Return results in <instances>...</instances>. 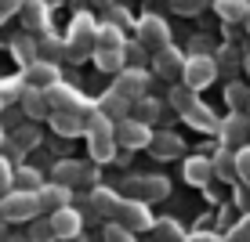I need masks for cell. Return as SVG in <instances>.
Instances as JSON below:
<instances>
[{"mask_svg":"<svg viewBox=\"0 0 250 242\" xmlns=\"http://www.w3.org/2000/svg\"><path fill=\"white\" fill-rule=\"evenodd\" d=\"M116 224H124L127 231H145V228H152V217L138 199H124V210H120Z\"/></svg>","mask_w":250,"mask_h":242,"instance_id":"4fadbf2b","label":"cell"},{"mask_svg":"<svg viewBox=\"0 0 250 242\" xmlns=\"http://www.w3.org/2000/svg\"><path fill=\"white\" fill-rule=\"evenodd\" d=\"M124 199L127 195H116L113 188H94V192L87 195V206L98 217H109V221H116L120 217V210H124Z\"/></svg>","mask_w":250,"mask_h":242,"instance_id":"9c48e42d","label":"cell"},{"mask_svg":"<svg viewBox=\"0 0 250 242\" xmlns=\"http://www.w3.org/2000/svg\"><path fill=\"white\" fill-rule=\"evenodd\" d=\"M91 181H94V170L83 167V163H76V159H65V163H58V167H55V185H62V188L91 185Z\"/></svg>","mask_w":250,"mask_h":242,"instance_id":"8fae6325","label":"cell"},{"mask_svg":"<svg viewBox=\"0 0 250 242\" xmlns=\"http://www.w3.org/2000/svg\"><path fill=\"white\" fill-rule=\"evenodd\" d=\"M236 163H239V177L250 185V149H239L236 152Z\"/></svg>","mask_w":250,"mask_h":242,"instance_id":"ee69618b","label":"cell"},{"mask_svg":"<svg viewBox=\"0 0 250 242\" xmlns=\"http://www.w3.org/2000/svg\"><path fill=\"white\" fill-rule=\"evenodd\" d=\"M243 25H247V37H250V15H247V22H243Z\"/></svg>","mask_w":250,"mask_h":242,"instance_id":"681fc988","label":"cell"},{"mask_svg":"<svg viewBox=\"0 0 250 242\" xmlns=\"http://www.w3.org/2000/svg\"><path fill=\"white\" fill-rule=\"evenodd\" d=\"M0 210H4L7 224L11 221H33L44 206H40V195H29V192H11L0 199Z\"/></svg>","mask_w":250,"mask_h":242,"instance_id":"277c9868","label":"cell"},{"mask_svg":"<svg viewBox=\"0 0 250 242\" xmlns=\"http://www.w3.org/2000/svg\"><path fill=\"white\" fill-rule=\"evenodd\" d=\"M98 29L102 25H94V19L87 11L76 15L73 25H69V62H83L87 55H94V47H98Z\"/></svg>","mask_w":250,"mask_h":242,"instance_id":"6da1fadb","label":"cell"},{"mask_svg":"<svg viewBox=\"0 0 250 242\" xmlns=\"http://www.w3.org/2000/svg\"><path fill=\"white\" fill-rule=\"evenodd\" d=\"M0 22H4V15H0Z\"/></svg>","mask_w":250,"mask_h":242,"instance_id":"db71d44e","label":"cell"},{"mask_svg":"<svg viewBox=\"0 0 250 242\" xmlns=\"http://www.w3.org/2000/svg\"><path fill=\"white\" fill-rule=\"evenodd\" d=\"M58 58H69V44H62V40H55V37H44L40 40V62L55 65Z\"/></svg>","mask_w":250,"mask_h":242,"instance_id":"f546056e","label":"cell"},{"mask_svg":"<svg viewBox=\"0 0 250 242\" xmlns=\"http://www.w3.org/2000/svg\"><path fill=\"white\" fill-rule=\"evenodd\" d=\"M105 22H109V25H116V29H124V25L131 22V15H127L124 7H113V11H105Z\"/></svg>","mask_w":250,"mask_h":242,"instance_id":"b9f144b4","label":"cell"},{"mask_svg":"<svg viewBox=\"0 0 250 242\" xmlns=\"http://www.w3.org/2000/svg\"><path fill=\"white\" fill-rule=\"evenodd\" d=\"M87 149L98 163H105V159L116 155V123H109L102 112H94L87 119Z\"/></svg>","mask_w":250,"mask_h":242,"instance_id":"7a4b0ae2","label":"cell"},{"mask_svg":"<svg viewBox=\"0 0 250 242\" xmlns=\"http://www.w3.org/2000/svg\"><path fill=\"white\" fill-rule=\"evenodd\" d=\"M243 65H247V73H250V47L243 51Z\"/></svg>","mask_w":250,"mask_h":242,"instance_id":"7dc6e473","label":"cell"},{"mask_svg":"<svg viewBox=\"0 0 250 242\" xmlns=\"http://www.w3.org/2000/svg\"><path fill=\"white\" fill-rule=\"evenodd\" d=\"M22 22H25V29H44L47 25V4L44 0H29V4L22 7Z\"/></svg>","mask_w":250,"mask_h":242,"instance_id":"4316f807","label":"cell"},{"mask_svg":"<svg viewBox=\"0 0 250 242\" xmlns=\"http://www.w3.org/2000/svg\"><path fill=\"white\" fill-rule=\"evenodd\" d=\"M225 101L232 112H243V116H250V83L243 80H232L229 91H225Z\"/></svg>","mask_w":250,"mask_h":242,"instance_id":"44dd1931","label":"cell"},{"mask_svg":"<svg viewBox=\"0 0 250 242\" xmlns=\"http://www.w3.org/2000/svg\"><path fill=\"white\" fill-rule=\"evenodd\" d=\"M69 188H62V185H44V192H40V206L44 210H51V213H58V210H69Z\"/></svg>","mask_w":250,"mask_h":242,"instance_id":"7402d4cb","label":"cell"},{"mask_svg":"<svg viewBox=\"0 0 250 242\" xmlns=\"http://www.w3.org/2000/svg\"><path fill=\"white\" fill-rule=\"evenodd\" d=\"M98 47L102 51H124V29H116V25H109V22H102V29H98ZM94 47V51H98Z\"/></svg>","mask_w":250,"mask_h":242,"instance_id":"83f0119b","label":"cell"},{"mask_svg":"<svg viewBox=\"0 0 250 242\" xmlns=\"http://www.w3.org/2000/svg\"><path fill=\"white\" fill-rule=\"evenodd\" d=\"M138 44L142 47H152V55L163 47H170V25L160 19V15H142L138 22Z\"/></svg>","mask_w":250,"mask_h":242,"instance_id":"3957f363","label":"cell"},{"mask_svg":"<svg viewBox=\"0 0 250 242\" xmlns=\"http://www.w3.org/2000/svg\"><path fill=\"white\" fill-rule=\"evenodd\" d=\"M11 51H15V58H19V62H25V69L40 62V58H37V51H40V44H33L29 37H19V40H15V44H11Z\"/></svg>","mask_w":250,"mask_h":242,"instance_id":"d6a6232c","label":"cell"},{"mask_svg":"<svg viewBox=\"0 0 250 242\" xmlns=\"http://www.w3.org/2000/svg\"><path fill=\"white\" fill-rule=\"evenodd\" d=\"M94 109H98L109 123H124V119H131V105H127L116 91H105V94L98 98V105H94Z\"/></svg>","mask_w":250,"mask_h":242,"instance_id":"2e32d148","label":"cell"},{"mask_svg":"<svg viewBox=\"0 0 250 242\" xmlns=\"http://www.w3.org/2000/svg\"><path fill=\"white\" fill-rule=\"evenodd\" d=\"M7 242H22V239H7Z\"/></svg>","mask_w":250,"mask_h":242,"instance_id":"816d5d0a","label":"cell"},{"mask_svg":"<svg viewBox=\"0 0 250 242\" xmlns=\"http://www.w3.org/2000/svg\"><path fill=\"white\" fill-rule=\"evenodd\" d=\"M185 242H225V239L210 235V231H200V235H192V239H185Z\"/></svg>","mask_w":250,"mask_h":242,"instance_id":"f6af8a7d","label":"cell"},{"mask_svg":"<svg viewBox=\"0 0 250 242\" xmlns=\"http://www.w3.org/2000/svg\"><path fill=\"white\" fill-rule=\"evenodd\" d=\"M214 11H218V19H221V22L239 25V22H247L250 4H247V0H214Z\"/></svg>","mask_w":250,"mask_h":242,"instance_id":"ac0fdd59","label":"cell"},{"mask_svg":"<svg viewBox=\"0 0 250 242\" xmlns=\"http://www.w3.org/2000/svg\"><path fill=\"white\" fill-rule=\"evenodd\" d=\"M0 145H4V127H0Z\"/></svg>","mask_w":250,"mask_h":242,"instance_id":"f907efd6","label":"cell"},{"mask_svg":"<svg viewBox=\"0 0 250 242\" xmlns=\"http://www.w3.org/2000/svg\"><path fill=\"white\" fill-rule=\"evenodd\" d=\"M214 174H218L221 181H236L239 177V163H236V152L232 149H221L218 155H214Z\"/></svg>","mask_w":250,"mask_h":242,"instance_id":"484cf974","label":"cell"},{"mask_svg":"<svg viewBox=\"0 0 250 242\" xmlns=\"http://www.w3.org/2000/svg\"><path fill=\"white\" fill-rule=\"evenodd\" d=\"M210 177H214V159H207V155L185 159V181L188 185H207Z\"/></svg>","mask_w":250,"mask_h":242,"instance_id":"d6986e66","label":"cell"},{"mask_svg":"<svg viewBox=\"0 0 250 242\" xmlns=\"http://www.w3.org/2000/svg\"><path fill=\"white\" fill-rule=\"evenodd\" d=\"M145 87H149V73H145V69H131V65H127L124 73L116 76V83H113V91L127 101V105H138V101L145 98Z\"/></svg>","mask_w":250,"mask_h":242,"instance_id":"5b68a950","label":"cell"},{"mask_svg":"<svg viewBox=\"0 0 250 242\" xmlns=\"http://www.w3.org/2000/svg\"><path fill=\"white\" fill-rule=\"evenodd\" d=\"M25 4H29V0H0V15H4V19H11V15H22Z\"/></svg>","mask_w":250,"mask_h":242,"instance_id":"7bdbcfd3","label":"cell"},{"mask_svg":"<svg viewBox=\"0 0 250 242\" xmlns=\"http://www.w3.org/2000/svg\"><path fill=\"white\" fill-rule=\"evenodd\" d=\"M0 109H4V98H0Z\"/></svg>","mask_w":250,"mask_h":242,"instance_id":"f5cc1de1","label":"cell"},{"mask_svg":"<svg viewBox=\"0 0 250 242\" xmlns=\"http://www.w3.org/2000/svg\"><path fill=\"white\" fill-rule=\"evenodd\" d=\"M196 101H200V98H196V91H192V87H185V83L170 87V105H174L178 112H182V116H185V112L196 105Z\"/></svg>","mask_w":250,"mask_h":242,"instance_id":"836d02e7","label":"cell"},{"mask_svg":"<svg viewBox=\"0 0 250 242\" xmlns=\"http://www.w3.org/2000/svg\"><path fill=\"white\" fill-rule=\"evenodd\" d=\"M225 242H250V217H243V221H239L236 228H232L229 235H225Z\"/></svg>","mask_w":250,"mask_h":242,"instance_id":"ab89813d","label":"cell"},{"mask_svg":"<svg viewBox=\"0 0 250 242\" xmlns=\"http://www.w3.org/2000/svg\"><path fill=\"white\" fill-rule=\"evenodd\" d=\"M214 62H218V73H225V76H232L239 69V62H243V55H239L232 44H225V47H218V55H214Z\"/></svg>","mask_w":250,"mask_h":242,"instance_id":"1f68e13d","label":"cell"},{"mask_svg":"<svg viewBox=\"0 0 250 242\" xmlns=\"http://www.w3.org/2000/svg\"><path fill=\"white\" fill-rule=\"evenodd\" d=\"M91 7H102V11H113L116 0H91Z\"/></svg>","mask_w":250,"mask_h":242,"instance_id":"bcb514c9","label":"cell"},{"mask_svg":"<svg viewBox=\"0 0 250 242\" xmlns=\"http://www.w3.org/2000/svg\"><path fill=\"white\" fill-rule=\"evenodd\" d=\"M22 112L29 119H51L55 112H51V101H47V94L44 91H33V87H25V98H22Z\"/></svg>","mask_w":250,"mask_h":242,"instance_id":"e0dca14e","label":"cell"},{"mask_svg":"<svg viewBox=\"0 0 250 242\" xmlns=\"http://www.w3.org/2000/svg\"><path fill=\"white\" fill-rule=\"evenodd\" d=\"M51 228H55V235L58 239H65V242H73L76 235H80V228H83V217H80V210H58V213H51Z\"/></svg>","mask_w":250,"mask_h":242,"instance_id":"9a60e30c","label":"cell"},{"mask_svg":"<svg viewBox=\"0 0 250 242\" xmlns=\"http://www.w3.org/2000/svg\"><path fill=\"white\" fill-rule=\"evenodd\" d=\"M29 239H33V242H55L58 235H55V228H51V217L33 224V228H29Z\"/></svg>","mask_w":250,"mask_h":242,"instance_id":"8d00e7d4","label":"cell"},{"mask_svg":"<svg viewBox=\"0 0 250 242\" xmlns=\"http://www.w3.org/2000/svg\"><path fill=\"white\" fill-rule=\"evenodd\" d=\"M149 152L156 155V159H174V155H182V137H178V134H170V130H163V134L152 137Z\"/></svg>","mask_w":250,"mask_h":242,"instance_id":"ffe728a7","label":"cell"},{"mask_svg":"<svg viewBox=\"0 0 250 242\" xmlns=\"http://www.w3.org/2000/svg\"><path fill=\"white\" fill-rule=\"evenodd\" d=\"M214 76H218V62H214L210 55H192V58L185 62L182 83H185V87H192V91H203Z\"/></svg>","mask_w":250,"mask_h":242,"instance_id":"8992f818","label":"cell"},{"mask_svg":"<svg viewBox=\"0 0 250 242\" xmlns=\"http://www.w3.org/2000/svg\"><path fill=\"white\" fill-rule=\"evenodd\" d=\"M105 242H134V231H127L124 224L109 221V224H105Z\"/></svg>","mask_w":250,"mask_h":242,"instance_id":"74e56055","label":"cell"},{"mask_svg":"<svg viewBox=\"0 0 250 242\" xmlns=\"http://www.w3.org/2000/svg\"><path fill=\"white\" fill-rule=\"evenodd\" d=\"M15 152H29V149H37V130L33 127H22V130H15Z\"/></svg>","mask_w":250,"mask_h":242,"instance_id":"d590c367","label":"cell"},{"mask_svg":"<svg viewBox=\"0 0 250 242\" xmlns=\"http://www.w3.org/2000/svg\"><path fill=\"white\" fill-rule=\"evenodd\" d=\"M185 119H188V123H192V127H200V130H221V119L214 116V112L207 109L203 101H196V105H192V109L185 112Z\"/></svg>","mask_w":250,"mask_h":242,"instance_id":"cb8c5ba5","label":"cell"},{"mask_svg":"<svg viewBox=\"0 0 250 242\" xmlns=\"http://www.w3.org/2000/svg\"><path fill=\"white\" fill-rule=\"evenodd\" d=\"M15 192H29V195H40L44 192V181L33 167H19L15 170Z\"/></svg>","mask_w":250,"mask_h":242,"instance_id":"d4e9b609","label":"cell"},{"mask_svg":"<svg viewBox=\"0 0 250 242\" xmlns=\"http://www.w3.org/2000/svg\"><path fill=\"white\" fill-rule=\"evenodd\" d=\"M163 116V109H160V101H152V98H142L138 105H131V119H138V123H145L149 127L152 119H160Z\"/></svg>","mask_w":250,"mask_h":242,"instance_id":"4dcf8cb0","label":"cell"},{"mask_svg":"<svg viewBox=\"0 0 250 242\" xmlns=\"http://www.w3.org/2000/svg\"><path fill=\"white\" fill-rule=\"evenodd\" d=\"M15 170H19V167H11V163L0 155V199L15 192Z\"/></svg>","mask_w":250,"mask_h":242,"instance_id":"e575fe53","label":"cell"},{"mask_svg":"<svg viewBox=\"0 0 250 242\" xmlns=\"http://www.w3.org/2000/svg\"><path fill=\"white\" fill-rule=\"evenodd\" d=\"M124 62H127V55H124V51H94V65H98V69H105V73H124Z\"/></svg>","mask_w":250,"mask_h":242,"instance_id":"f1b7e54d","label":"cell"},{"mask_svg":"<svg viewBox=\"0 0 250 242\" xmlns=\"http://www.w3.org/2000/svg\"><path fill=\"white\" fill-rule=\"evenodd\" d=\"M170 7H174L178 15H200L207 7V0H170Z\"/></svg>","mask_w":250,"mask_h":242,"instance_id":"f35d334b","label":"cell"},{"mask_svg":"<svg viewBox=\"0 0 250 242\" xmlns=\"http://www.w3.org/2000/svg\"><path fill=\"white\" fill-rule=\"evenodd\" d=\"M185 62H188V58H185V55H182V51H178L174 44L152 55V69H156V73L163 76V80H182V73H185Z\"/></svg>","mask_w":250,"mask_h":242,"instance_id":"ba28073f","label":"cell"},{"mask_svg":"<svg viewBox=\"0 0 250 242\" xmlns=\"http://www.w3.org/2000/svg\"><path fill=\"white\" fill-rule=\"evenodd\" d=\"M247 4H250V0H247Z\"/></svg>","mask_w":250,"mask_h":242,"instance_id":"11a10c76","label":"cell"},{"mask_svg":"<svg viewBox=\"0 0 250 242\" xmlns=\"http://www.w3.org/2000/svg\"><path fill=\"white\" fill-rule=\"evenodd\" d=\"M124 55H127V62H131V69H142V58H145V47L142 44H127Z\"/></svg>","mask_w":250,"mask_h":242,"instance_id":"60d3db41","label":"cell"},{"mask_svg":"<svg viewBox=\"0 0 250 242\" xmlns=\"http://www.w3.org/2000/svg\"><path fill=\"white\" fill-rule=\"evenodd\" d=\"M51 127H55L62 137H76L80 130H87V119L73 116V112H55V116H51Z\"/></svg>","mask_w":250,"mask_h":242,"instance_id":"603a6c76","label":"cell"},{"mask_svg":"<svg viewBox=\"0 0 250 242\" xmlns=\"http://www.w3.org/2000/svg\"><path fill=\"white\" fill-rule=\"evenodd\" d=\"M218 134L225 137L229 149H236V145L247 149V141H250V116H243V112H229V119H221Z\"/></svg>","mask_w":250,"mask_h":242,"instance_id":"30bf717a","label":"cell"},{"mask_svg":"<svg viewBox=\"0 0 250 242\" xmlns=\"http://www.w3.org/2000/svg\"><path fill=\"white\" fill-rule=\"evenodd\" d=\"M4 224H7V217H4V210H0V231H4Z\"/></svg>","mask_w":250,"mask_h":242,"instance_id":"c3c4849f","label":"cell"},{"mask_svg":"<svg viewBox=\"0 0 250 242\" xmlns=\"http://www.w3.org/2000/svg\"><path fill=\"white\" fill-rule=\"evenodd\" d=\"M22 80H25V87H33V91H51V87H58V65H47V62H37V65H29L22 73Z\"/></svg>","mask_w":250,"mask_h":242,"instance_id":"7c38bea8","label":"cell"},{"mask_svg":"<svg viewBox=\"0 0 250 242\" xmlns=\"http://www.w3.org/2000/svg\"><path fill=\"white\" fill-rule=\"evenodd\" d=\"M127 192L142 203V199H163L170 192V185L163 177H127Z\"/></svg>","mask_w":250,"mask_h":242,"instance_id":"5bb4252c","label":"cell"},{"mask_svg":"<svg viewBox=\"0 0 250 242\" xmlns=\"http://www.w3.org/2000/svg\"><path fill=\"white\" fill-rule=\"evenodd\" d=\"M152 137H156V134H152L145 123H138V119H124V123H116V145H124L127 152L149 149Z\"/></svg>","mask_w":250,"mask_h":242,"instance_id":"52a82bcc","label":"cell"}]
</instances>
